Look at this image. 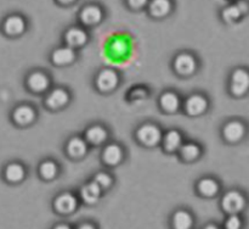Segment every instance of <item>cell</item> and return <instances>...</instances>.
<instances>
[{"label":"cell","mask_w":249,"mask_h":229,"mask_svg":"<svg viewBox=\"0 0 249 229\" xmlns=\"http://www.w3.org/2000/svg\"><path fill=\"white\" fill-rule=\"evenodd\" d=\"M249 136V122L242 117H230L220 127V138L226 145L237 146Z\"/></svg>","instance_id":"6da1fadb"},{"label":"cell","mask_w":249,"mask_h":229,"mask_svg":"<svg viewBox=\"0 0 249 229\" xmlns=\"http://www.w3.org/2000/svg\"><path fill=\"white\" fill-rule=\"evenodd\" d=\"M249 207V196L241 188L226 190L220 199V209L225 214H243Z\"/></svg>","instance_id":"7a4b0ae2"},{"label":"cell","mask_w":249,"mask_h":229,"mask_svg":"<svg viewBox=\"0 0 249 229\" xmlns=\"http://www.w3.org/2000/svg\"><path fill=\"white\" fill-rule=\"evenodd\" d=\"M226 89L233 99L249 96V66H236L230 71Z\"/></svg>","instance_id":"3957f363"},{"label":"cell","mask_w":249,"mask_h":229,"mask_svg":"<svg viewBox=\"0 0 249 229\" xmlns=\"http://www.w3.org/2000/svg\"><path fill=\"white\" fill-rule=\"evenodd\" d=\"M163 132L164 131L160 124L147 121L136 127L135 132H134V138L138 141V144H140L143 148H157L162 141Z\"/></svg>","instance_id":"277c9868"},{"label":"cell","mask_w":249,"mask_h":229,"mask_svg":"<svg viewBox=\"0 0 249 229\" xmlns=\"http://www.w3.org/2000/svg\"><path fill=\"white\" fill-rule=\"evenodd\" d=\"M172 68L177 76L181 78H189L196 75L199 70V60L192 51H179L173 57Z\"/></svg>","instance_id":"5b68a950"},{"label":"cell","mask_w":249,"mask_h":229,"mask_svg":"<svg viewBox=\"0 0 249 229\" xmlns=\"http://www.w3.org/2000/svg\"><path fill=\"white\" fill-rule=\"evenodd\" d=\"M211 99L202 92H195L182 99L181 110L186 116L196 118L202 117L211 109Z\"/></svg>","instance_id":"8992f818"},{"label":"cell","mask_w":249,"mask_h":229,"mask_svg":"<svg viewBox=\"0 0 249 229\" xmlns=\"http://www.w3.org/2000/svg\"><path fill=\"white\" fill-rule=\"evenodd\" d=\"M72 101V94L65 87H51L50 90L44 94L43 104L49 111H61L68 107Z\"/></svg>","instance_id":"52a82bcc"},{"label":"cell","mask_w":249,"mask_h":229,"mask_svg":"<svg viewBox=\"0 0 249 229\" xmlns=\"http://www.w3.org/2000/svg\"><path fill=\"white\" fill-rule=\"evenodd\" d=\"M121 84V76L114 68L105 67L96 73L94 78L95 89L101 94L113 93Z\"/></svg>","instance_id":"ba28073f"},{"label":"cell","mask_w":249,"mask_h":229,"mask_svg":"<svg viewBox=\"0 0 249 229\" xmlns=\"http://www.w3.org/2000/svg\"><path fill=\"white\" fill-rule=\"evenodd\" d=\"M24 84L32 94L40 95L50 90V88L53 87V79L46 71L36 68V70H32L26 76Z\"/></svg>","instance_id":"9c48e42d"},{"label":"cell","mask_w":249,"mask_h":229,"mask_svg":"<svg viewBox=\"0 0 249 229\" xmlns=\"http://www.w3.org/2000/svg\"><path fill=\"white\" fill-rule=\"evenodd\" d=\"M105 16H106V12L101 5L96 2H88L80 7L78 12V21L80 26L90 28V27H95L101 23L105 19Z\"/></svg>","instance_id":"30bf717a"},{"label":"cell","mask_w":249,"mask_h":229,"mask_svg":"<svg viewBox=\"0 0 249 229\" xmlns=\"http://www.w3.org/2000/svg\"><path fill=\"white\" fill-rule=\"evenodd\" d=\"M100 158L106 167H118L125 160V149L117 141H108L102 146Z\"/></svg>","instance_id":"8fae6325"},{"label":"cell","mask_w":249,"mask_h":229,"mask_svg":"<svg viewBox=\"0 0 249 229\" xmlns=\"http://www.w3.org/2000/svg\"><path fill=\"white\" fill-rule=\"evenodd\" d=\"M62 39L65 45L78 51L89 43L90 34L85 27L80 26V24H73V26L66 28L62 34Z\"/></svg>","instance_id":"7c38bea8"},{"label":"cell","mask_w":249,"mask_h":229,"mask_svg":"<svg viewBox=\"0 0 249 229\" xmlns=\"http://www.w3.org/2000/svg\"><path fill=\"white\" fill-rule=\"evenodd\" d=\"M83 136L90 148H97V146H104L105 144L108 143L111 133L105 124L92 123L84 129Z\"/></svg>","instance_id":"4fadbf2b"},{"label":"cell","mask_w":249,"mask_h":229,"mask_svg":"<svg viewBox=\"0 0 249 229\" xmlns=\"http://www.w3.org/2000/svg\"><path fill=\"white\" fill-rule=\"evenodd\" d=\"M11 119L21 128L33 126L38 119V110L29 104H21L12 110Z\"/></svg>","instance_id":"5bb4252c"},{"label":"cell","mask_w":249,"mask_h":229,"mask_svg":"<svg viewBox=\"0 0 249 229\" xmlns=\"http://www.w3.org/2000/svg\"><path fill=\"white\" fill-rule=\"evenodd\" d=\"M89 144L87 143V140L84 139L83 135H72L66 140L65 151L66 156L71 160L79 161L83 160L84 157H87L88 153H89Z\"/></svg>","instance_id":"9a60e30c"},{"label":"cell","mask_w":249,"mask_h":229,"mask_svg":"<svg viewBox=\"0 0 249 229\" xmlns=\"http://www.w3.org/2000/svg\"><path fill=\"white\" fill-rule=\"evenodd\" d=\"M158 106L164 114H174L181 111L182 97L175 90H164L158 97Z\"/></svg>","instance_id":"2e32d148"},{"label":"cell","mask_w":249,"mask_h":229,"mask_svg":"<svg viewBox=\"0 0 249 229\" xmlns=\"http://www.w3.org/2000/svg\"><path fill=\"white\" fill-rule=\"evenodd\" d=\"M78 60V51L67 45L53 49L50 54V62L56 67H67Z\"/></svg>","instance_id":"e0dca14e"},{"label":"cell","mask_w":249,"mask_h":229,"mask_svg":"<svg viewBox=\"0 0 249 229\" xmlns=\"http://www.w3.org/2000/svg\"><path fill=\"white\" fill-rule=\"evenodd\" d=\"M28 29L26 17L19 14H11L2 22V31L9 37H21Z\"/></svg>","instance_id":"ac0fdd59"},{"label":"cell","mask_w":249,"mask_h":229,"mask_svg":"<svg viewBox=\"0 0 249 229\" xmlns=\"http://www.w3.org/2000/svg\"><path fill=\"white\" fill-rule=\"evenodd\" d=\"M174 0H150L146 11L153 19H164L174 12Z\"/></svg>","instance_id":"d6986e66"},{"label":"cell","mask_w":249,"mask_h":229,"mask_svg":"<svg viewBox=\"0 0 249 229\" xmlns=\"http://www.w3.org/2000/svg\"><path fill=\"white\" fill-rule=\"evenodd\" d=\"M184 141V133L180 129L170 128L168 131L163 132L160 146H162L163 151L165 153H177Z\"/></svg>","instance_id":"ffe728a7"},{"label":"cell","mask_w":249,"mask_h":229,"mask_svg":"<svg viewBox=\"0 0 249 229\" xmlns=\"http://www.w3.org/2000/svg\"><path fill=\"white\" fill-rule=\"evenodd\" d=\"M196 189L201 196L212 199V197H215L220 194L221 183L218 178L213 177V175H204L198 179Z\"/></svg>","instance_id":"44dd1931"},{"label":"cell","mask_w":249,"mask_h":229,"mask_svg":"<svg viewBox=\"0 0 249 229\" xmlns=\"http://www.w3.org/2000/svg\"><path fill=\"white\" fill-rule=\"evenodd\" d=\"M179 158L185 163H194L196 161L201 160L204 153L203 146L196 141H184L180 149L178 150Z\"/></svg>","instance_id":"7402d4cb"},{"label":"cell","mask_w":249,"mask_h":229,"mask_svg":"<svg viewBox=\"0 0 249 229\" xmlns=\"http://www.w3.org/2000/svg\"><path fill=\"white\" fill-rule=\"evenodd\" d=\"M78 197L70 191L58 194L53 199V209L60 214H71L77 210Z\"/></svg>","instance_id":"603a6c76"},{"label":"cell","mask_w":249,"mask_h":229,"mask_svg":"<svg viewBox=\"0 0 249 229\" xmlns=\"http://www.w3.org/2000/svg\"><path fill=\"white\" fill-rule=\"evenodd\" d=\"M60 174V163L51 157L41 160L38 165V175L45 182L56 179Z\"/></svg>","instance_id":"cb8c5ba5"},{"label":"cell","mask_w":249,"mask_h":229,"mask_svg":"<svg viewBox=\"0 0 249 229\" xmlns=\"http://www.w3.org/2000/svg\"><path fill=\"white\" fill-rule=\"evenodd\" d=\"M219 16H220L221 22L228 24V26H232V24L238 23V22H241L245 19L236 1L228 2L225 6L221 7L220 12H219Z\"/></svg>","instance_id":"d4e9b609"},{"label":"cell","mask_w":249,"mask_h":229,"mask_svg":"<svg viewBox=\"0 0 249 229\" xmlns=\"http://www.w3.org/2000/svg\"><path fill=\"white\" fill-rule=\"evenodd\" d=\"M104 190L94 182V180H89L88 183H85L84 185H82L79 190L80 199L88 205H95L99 202L100 197H101Z\"/></svg>","instance_id":"484cf974"},{"label":"cell","mask_w":249,"mask_h":229,"mask_svg":"<svg viewBox=\"0 0 249 229\" xmlns=\"http://www.w3.org/2000/svg\"><path fill=\"white\" fill-rule=\"evenodd\" d=\"M27 175V170L24 167L23 163L21 162H10L9 165H6L4 170V177L5 179L9 183H21L22 180H24Z\"/></svg>","instance_id":"4316f807"},{"label":"cell","mask_w":249,"mask_h":229,"mask_svg":"<svg viewBox=\"0 0 249 229\" xmlns=\"http://www.w3.org/2000/svg\"><path fill=\"white\" fill-rule=\"evenodd\" d=\"M194 226V217L186 210H178L172 216L173 229H191Z\"/></svg>","instance_id":"83f0119b"},{"label":"cell","mask_w":249,"mask_h":229,"mask_svg":"<svg viewBox=\"0 0 249 229\" xmlns=\"http://www.w3.org/2000/svg\"><path fill=\"white\" fill-rule=\"evenodd\" d=\"M246 219L243 214H226L223 229H245Z\"/></svg>","instance_id":"f1b7e54d"},{"label":"cell","mask_w":249,"mask_h":229,"mask_svg":"<svg viewBox=\"0 0 249 229\" xmlns=\"http://www.w3.org/2000/svg\"><path fill=\"white\" fill-rule=\"evenodd\" d=\"M91 179L94 180L104 191L105 190L109 189L114 183V178L112 177V174H109L108 172H106V171H99V172L95 173L94 177H92Z\"/></svg>","instance_id":"f546056e"},{"label":"cell","mask_w":249,"mask_h":229,"mask_svg":"<svg viewBox=\"0 0 249 229\" xmlns=\"http://www.w3.org/2000/svg\"><path fill=\"white\" fill-rule=\"evenodd\" d=\"M124 1L126 6L133 11H141V10H146L150 0H124Z\"/></svg>","instance_id":"4dcf8cb0"},{"label":"cell","mask_w":249,"mask_h":229,"mask_svg":"<svg viewBox=\"0 0 249 229\" xmlns=\"http://www.w3.org/2000/svg\"><path fill=\"white\" fill-rule=\"evenodd\" d=\"M237 2L238 7H240L241 12H242L243 17H248L249 16V0H238Z\"/></svg>","instance_id":"1f68e13d"},{"label":"cell","mask_w":249,"mask_h":229,"mask_svg":"<svg viewBox=\"0 0 249 229\" xmlns=\"http://www.w3.org/2000/svg\"><path fill=\"white\" fill-rule=\"evenodd\" d=\"M56 2H57L58 5H61V6H71V5L75 4V2L78 1V0H55Z\"/></svg>","instance_id":"d6a6232c"},{"label":"cell","mask_w":249,"mask_h":229,"mask_svg":"<svg viewBox=\"0 0 249 229\" xmlns=\"http://www.w3.org/2000/svg\"><path fill=\"white\" fill-rule=\"evenodd\" d=\"M77 229H96V227L91 223H82L77 227Z\"/></svg>","instance_id":"836d02e7"},{"label":"cell","mask_w":249,"mask_h":229,"mask_svg":"<svg viewBox=\"0 0 249 229\" xmlns=\"http://www.w3.org/2000/svg\"><path fill=\"white\" fill-rule=\"evenodd\" d=\"M53 229H72V228H71V227L68 226V224L61 223V224H57V226H55V227H53Z\"/></svg>","instance_id":"e575fe53"},{"label":"cell","mask_w":249,"mask_h":229,"mask_svg":"<svg viewBox=\"0 0 249 229\" xmlns=\"http://www.w3.org/2000/svg\"><path fill=\"white\" fill-rule=\"evenodd\" d=\"M203 229H221V228L215 223H208Z\"/></svg>","instance_id":"d590c367"},{"label":"cell","mask_w":249,"mask_h":229,"mask_svg":"<svg viewBox=\"0 0 249 229\" xmlns=\"http://www.w3.org/2000/svg\"><path fill=\"white\" fill-rule=\"evenodd\" d=\"M229 2H235V1H238V0H228Z\"/></svg>","instance_id":"8d00e7d4"}]
</instances>
